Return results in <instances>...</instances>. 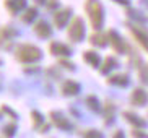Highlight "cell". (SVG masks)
Instances as JSON below:
<instances>
[{
  "mask_svg": "<svg viewBox=\"0 0 148 138\" xmlns=\"http://www.w3.org/2000/svg\"><path fill=\"white\" fill-rule=\"evenodd\" d=\"M70 15H72V10L70 8H62V10H59V12H56V15H54V25H56V28L62 29V28L69 23Z\"/></svg>",
  "mask_w": 148,
  "mask_h": 138,
  "instance_id": "4",
  "label": "cell"
},
{
  "mask_svg": "<svg viewBox=\"0 0 148 138\" xmlns=\"http://www.w3.org/2000/svg\"><path fill=\"white\" fill-rule=\"evenodd\" d=\"M83 59L86 60L88 65H91V67H99V64H101L99 55H98L95 51H86L85 54H83Z\"/></svg>",
  "mask_w": 148,
  "mask_h": 138,
  "instance_id": "13",
  "label": "cell"
},
{
  "mask_svg": "<svg viewBox=\"0 0 148 138\" xmlns=\"http://www.w3.org/2000/svg\"><path fill=\"white\" fill-rule=\"evenodd\" d=\"M67 36L72 42H80L85 38V23L80 16H75L72 21H70L69 31H67Z\"/></svg>",
  "mask_w": 148,
  "mask_h": 138,
  "instance_id": "3",
  "label": "cell"
},
{
  "mask_svg": "<svg viewBox=\"0 0 148 138\" xmlns=\"http://www.w3.org/2000/svg\"><path fill=\"white\" fill-rule=\"evenodd\" d=\"M132 33H134V36L138 39L140 42L143 44V47L148 51V38H147V34H143V33H142V31H138L137 28H132Z\"/></svg>",
  "mask_w": 148,
  "mask_h": 138,
  "instance_id": "18",
  "label": "cell"
},
{
  "mask_svg": "<svg viewBox=\"0 0 148 138\" xmlns=\"http://www.w3.org/2000/svg\"><path fill=\"white\" fill-rule=\"evenodd\" d=\"M124 117H125L127 120L130 122V124H134V125H137V127H143L145 125V122L140 119V117H137V115H132L130 112H125L124 114Z\"/></svg>",
  "mask_w": 148,
  "mask_h": 138,
  "instance_id": "19",
  "label": "cell"
},
{
  "mask_svg": "<svg viewBox=\"0 0 148 138\" xmlns=\"http://www.w3.org/2000/svg\"><path fill=\"white\" fill-rule=\"evenodd\" d=\"M34 33L39 36V38L47 39V38H51V34H52V29H51V26H49L46 21H39L34 26Z\"/></svg>",
  "mask_w": 148,
  "mask_h": 138,
  "instance_id": "9",
  "label": "cell"
},
{
  "mask_svg": "<svg viewBox=\"0 0 148 138\" xmlns=\"http://www.w3.org/2000/svg\"><path fill=\"white\" fill-rule=\"evenodd\" d=\"M130 102L134 104V106H143V104L147 102V94H145V91L137 88L130 96Z\"/></svg>",
  "mask_w": 148,
  "mask_h": 138,
  "instance_id": "10",
  "label": "cell"
},
{
  "mask_svg": "<svg viewBox=\"0 0 148 138\" xmlns=\"http://www.w3.org/2000/svg\"><path fill=\"white\" fill-rule=\"evenodd\" d=\"M15 57H16V60L23 62V64H33L42 57V52L34 44H20L15 51Z\"/></svg>",
  "mask_w": 148,
  "mask_h": 138,
  "instance_id": "1",
  "label": "cell"
},
{
  "mask_svg": "<svg viewBox=\"0 0 148 138\" xmlns=\"http://www.w3.org/2000/svg\"><path fill=\"white\" fill-rule=\"evenodd\" d=\"M109 36V42H111V46H112L114 49H116V52H121V54H124V52H127V46L125 42L122 41L121 38H119V34L116 33L114 29H111L108 33Z\"/></svg>",
  "mask_w": 148,
  "mask_h": 138,
  "instance_id": "5",
  "label": "cell"
},
{
  "mask_svg": "<svg viewBox=\"0 0 148 138\" xmlns=\"http://www.w3.org/2000/svg\"><path fill=\"white\" fill-rule=\"evenodd\" d=\"M5 7L12 13H16L21 8H26V2L25 0H5Z\"/></svg>",
  "mask_w": 148,
  "mask_h": 138,
  "instance_id": "12",
  "label": "cell"
},
{
  "mask_svg": "<svg viewBox=\"0 0 148 138\" xmlns=\"http://www.w3.org/2000/svg\"><path fill=\"white\" fill-rule=\"evenodd\" d=\"M108 41H109V36L103 34V33H96V34H93L90 38V42L93 46H96V47H104L106 44H108Z\"/></svg>",
  "mask_w": 148,
  "mask_h": 138,
  "instance_id": "11",
  "label": "cell"
},
{
  "mask_svg": "<svg viewBox=\"0 0 148 138\" xmlns=\"http://www.w3.org/2000/svg\"><path fill=\"white\" fill-rule=\"evenodd\" d=\"M31 117H33V122H34V127H39L42 125V115H41L38 111H33L31 112Z\"/></svg>",
  "mask_w": 148,
  "mask_h": 138,
  "instance_id": "20",
  "label": "cell"
},
{
  "mask_svg": "<svg viewBox=\"0 0 148 138\" xmlns=\"http://www.w3.org/2000/svg\"><path fill=\"white\" fill-rule=\"evenodd\" d=\"M83 135L85 137H103V133L98 130H86V132H83Z\"/></svg>",
  "mask_w": 148,
  "mask_h": 138,
  "instance_id": "22",
  "label": "cell"
},
{
  "mask_svg": "<svg viewBox=\"0 0 148 138\" xmlns=\"http://www.w3.org/2000/svg\"><path fill=\"white\" fill-rule=\"evenodd\" d=\"M60 64L65 67V68H70V70H75V65L73 64H70V62H64V60H60Z\"/></svg>",
  "mask_w": 148,
  "mask_h": 138,
  "instance_id": "23",
  "label": "cell"
},
{
  "mask_svg": "<svg viewBox=\"0 0 148 138\" xmlns=\"http://www.w3.org/2000/svg\"><path fill=\"white\" fill-rule=\"evenodd\" d=\"M51 119H52V122L56 124V127H59L60 130H70L72 128V124L69 122V119H67L65 115L62 112H51Z\"/></svg>",
  "mask_w": 148,
  "mask_h": 138,
  "instance_id": "6",
  "label": "cell"
},
{
  "mask_svg": "<svg viewBox=\"0 0 148 138\" xmlns=\"http://www.w3.org/2000/svg\"><path fill=\"white\" fill-rule=\"evenodd\" d=\"M108 81L111 83V85H117V86H127V85H129V77H127L125 73H119V75H116V77H109Z\"/></svg>",
  "mask_w": 148,
  "mask_h": 138,
  "instance_id": "14",
  "label": "cell"
},
{
  "mask_svg": "<svg viewBox=\"0 0 148 138\" xmlns=\"http://www.w3.org/2000/svg\"><path fill=\"white\" fill-rule=\"evenodd\" d=\"M85 10L86 15L91 21V26L95 29H101L103 28V20H104V12H103V5L99 0H86L85 3Z\"/></svg>",
  "mask_w": 148,
  "mask_h": 138,
  "instance_id": "2",
  "label": "cell"
},
{
  "mask_svg": "<svg viewBox=\"0 0 148 138\" xmlns=\"http://www.w3.org/2000/svg\"><path fill=\"white\" fill-rule=\"evenodd\" d=\"M57 5H59V2H57V0H51V2L47 3V7H49V8H54V7H57Z\"/></svg>",
  "mask_w": 148,
  "mask_h": 138,
  "instance_id": "24",
  "label": "cell"
},
{
  "mask_svg": "<svg viewBox=\"0 0 148 138\" xmlns=\"http://www.w3.org/2000/svg\"><path fill=\"white\" fill-rule=\"evenodd\" d=\"M38 16V8H34V7H31V8L26 10V13L23 15V21L25 23H31V21H34V18Z\"/></svg>",
  "mask_w": 148,
  "mask_h": 138,
  "instance_id": "17",
  "label": "cell"
},
{
  "mask_svg": "<svg viewBox=\"0 0 148 138\" xmlns=\"http://www.w3.org/2000/svg\"><path fill=\"white\" fill-rule=\"evenodd\" d=\"M116 67H117V60H116L114 57H108V59H104V64L101 65V73L108 75L109 72L112 68H116Z\"/></svg>",
  "mask_w": 148,
  "mask_h": 138,
  "instance_id": "15",
  "label": "cell"
},
{
  "mask_svg": "<svg viewBox=\"0 0 148 138\" xmlns=\"http://www.w3.org/2000/svg\"><path fill=\"white\" fill-rule=\"evenodd\" d=\"M62 93L64 96H77L80 93V85L73 80H67L62 85Z\"/></svg>",
  "mask_w": 148,
  "mask_h": 138,
  "instance_id": "8",
  "label": "cell"
},
{
  "mask_svg": "<svg viewBox=\"0 0 148 138\" xmlns=\"http://www.w3.org/2000/svg\"><path fill=\"white\" fill-rule=\"evenodd\" d=\"M49 51H51L52 55H57V57H65V55H70V54H72L69 46H65V44H62V42H51Z\"/></svg>",
  "mask_w": 148,
  "mask_h": 138,
  "instance_id": "7",
  "label": "cell"
},
{
  "mask_svg": "<svg viewBox=\"0 0 148 138\" xmlns=\"http://www.w3.org/2000/svg\"><path fill=\"white\" fill-rule=\"evenodd\" d=\"M86 106L90 111H93V112H99L101 107H99V102H98V99H96V96H88L86 98Z\"/></svg>",
  "mask_w": 148,
  "mask_h": 138,
  "instance_id": "16",
  "label": "cell"
},
{
  "mask_svg": "<svg viewBox=\"0 0 148 138\" xmlns=\"http://www.w3.org/2000/svg\"><path fill=\"white\" fill-rule=\"evenodd\" d=\"M117 3H122V5H129V0H116Z\"/></svg>",
  "mask_w": 148,
  "mask_h": 138,
  "instance_id": "25",
  "label": "cell"
},
{
  "mask_svg": "<svg viewBox=\"0 0 148 138\" xmlns=\"http://www.w3.org/2000/svg\"><path fill=\"white\" fill-rule=\"evenodd\" d=\"M15 130H16V125H15V124H8V125L3 128V135H8V137H12V135L15 133Z\"/></svg>",
  "mask_w": 148,
  "mask_h": 138,
  "instance_id": "21",
  "label": "cell"
}]
</instances>
